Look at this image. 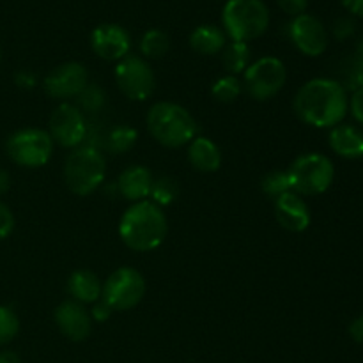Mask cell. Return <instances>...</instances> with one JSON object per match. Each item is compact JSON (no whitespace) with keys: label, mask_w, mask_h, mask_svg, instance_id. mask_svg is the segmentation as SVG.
Listing matches in <instances>:
<instances>
[{"label":"cell","mask_w":363,"mask_h":363,"mask_svg":"<svg viewBox=\"0 0 363 363\" xmlns=\"http://www.w3.org/2000/svg\"><path fill=\"white\" fill-rule=\"evenodd\" d=\"M112 307H110L108 303H106V301H103V300H98L94 303V307H92V312H91V318L92 319H96V321H99V323H103V321H106V319L110 318V315H112Z\"/></svg>","instance_id":"cell-33"},{"label":"cell","mask_w":363,"mask_h":363,"mask_svg":"<svg viewBox=\"0 0 363 363\" xmlns=\"http://www.w3.org/2000/svg\"><path fill=\"white\" fill-rule=\"evenodd\" d=\"M138 133L135 128L131 126H117L110 131L108 135V149L116 155L126 152L137 144Z\"/></svg>","instance_id":"cell-25"},{"label":"cell","mask_w":363,"mask_h":363,"mask_svg":"<svg viewBox=\"0 0 363 363\" xmlns=\"http://www.w3.org/2000/svg\"><path fill=\"white\" fill-rule=\"evenodd\" d=\"M330 147L342 158L357 160L363 156V131L351 124H337L330 131Z\"/></svg>","instance_id":"cell-18"},{"label":"cell","mask_w":363,"mask_h":363,"mask_svg":"<svg viewBox=\"0 0 363 363\" xmlns=\"http://www.w3.org/2000/svg\"><path fill=\"white\" fill-rule=\"evenodd\" d=\"M169 35L160 28H151L140 39V52L145 59H162L169 52Z\"/></svg>","instance_id":"cell-23"},{"label":"cell","mask_w":363,"mask_h":363,"mask_svg":"<svg viewBox=\"0 0 363 363\" xmlns=\"http://www.w3.org/2000/svg\"><path fill=\"white\" fill-rule=\"evenodd\" d=\"M149 133L165 147L176 149L186 145L197 137V123L184 106L177 103L160 101L149 108Z\"/></svg>","instance_id":"cell-3"},{"label":"cell","mask_w":363,"mask_h":363,"mask_svg":"<svg viewBox=\"0 0 363 363\" xmlns=\"http://www.w3.org/2000/svg\"><path fill=\"white\" fill-rule=\"evenodd\" d=\"M354 32V21L351 18H339L333 25V34H335L337 39H347L350 35H353Z\"/></svg>","instance_id":"cell-32"},{"label":"cell","mask_w":363,"mask_h":363,"mask_svg":"<svg viewBox=\"0 0 363 363\" xmlns=\"http://www.w3.org/2000/svg\"><path fill=\"white\" fill-rule=\"evenodd\" d=\"M14 230V215L4 202H0V240H6Z\"/></svg>","instance_id":"cell-30"},{"label":"cell","mask_w":363,"mask_h":363,"mask_svg":"<svg viewBox=\"0 0 363 363\" xmlns=\"http://www.w3.org/2000/svg\"><path fill=\"white\" fill-rule=\"evenodd\" d=\"M287 80L286 66L277 57H262L245 71V89L257 101H268L282 91Z\"/></svg>","instance_id":"cell-9"},{"label":"cell","mask_w":363,"mask_h":363,"mask_svg":"<svg viewBox=\"0 0 363 363\" xmlns=\"http://www.w3.org/2000/svg\"><path fill=\"white\" fill-rule=\"evenodd\" d=\"M116 82L119 91L131 101H145L155 91V73L144 59L126 55L116 67Z\"/></svg>","instance_id":"cell-10"},{"label":"cell","mask_w":363,"mask_h":363,"mask_svg":"<svg viewBox=\"0 0 363 363\" xmlns=\"http://www.w3.org/2000/svg\"><path fill=\"white\" fill-rule=\"evenodd\" d=\"M0 363H20V358L13 351H0Z\"/></svg>","instance_id":"cell-38"},{"label":"cell","mask_w":363,"mask_h":363,"mask_svg":"<svg viewBox=\"0 0 363 363\" xmlns=\"http://www.w3.org/2000/svg\"><path fill=\"white\" fill-rule=\"evenodd\" d=\"M6 151L14 163L27 169L46 165L52 158L53 140L48 131L38 128L18 130L7 138Z\"/></svg>","instance_id":"cell-7"},{"label":"cell","mask_w":363,"mask_h":363,"mask_svg":"<svg viewBox=\"0 0 363 363\" xmlns=\"http://www.w3.org/2000/svg\"><path fill=\"white\" fill-rule=\"evenodd\" d=\"M145 294V280L135 268L124 266L116 269L103 284L101 300L112 307V311L124 312L137 307Z\"/></svg>","instance_id":"cell-8"},{"label":"cell","mask_w":363,"mask_h":363,"mask_svg":"<svg viewBox=\"0 0 363 363\" xmlns=\"http://www.w3.org/2000/svg\"><path fill=\"white\" fill-rule=\"evenodd\" d=\"M20 330V319L9 307L0 305V346L9 344Z\"/></svg>","instance_id":"cell-28"},{"label":"cell","mask_w":363,"mask_h":363,"mask_svg":"<svg viewBox=\"0 0 363 363\" xmlns=\"http://www.w3.org/2000/svg\"><path fill=\"white\" fill-rule=\"evenodd\" d=\"M9 188H11V177H9V174H7L6 170L0 169V195L6 194V191L9 190Z\"/></svg>","instance_id":"cell-37"},{"label":"cell","mask_w":363,"mask_h":363,"mask_svg":"<svg viewBox=\"0 0 363 363\" xmlns=\"http://www.w3.org/2000/svg\"><path fill=\"white\" fill-rule=\"evenodd\" d=\"M351 112L358 123L363 124V85L354 91L353 98H351Z\"/></svg>","instance_id":"cell-34"},{"label":"cell","mask_w":363,"mask_h":363,"mask_svg":"<svg viewBox=\"0 0 363 363\" xmlns=\"http://www.w3.org/2000/svg\"><path fill=\"white\" fill-rule=\"evenodd\" d=\"M289 34L294 46L303 55L318 57L328 46V32L325 25L312 14H300L289 25Z\"/></svg>","instance_id":"cell-13"},{"label":"cell","mask_w":363,"mask_h":363,"mask_svg":"<svg viewBox=\"0 0 363 363\" xmlns=\"http://www.w3.org/2000/svg\"><path fill=\"white\" fill-rule=\"evenodd\" d=\"M18 84H20L21 87H32V85L35 84V80L30 73H21L20 77H18Z\"/></svg>","instance_id":"cell-39"},{"label":"cell","mask_w":363,"mask_h":363,"mask_svg":"<svg viewBox=\"0 0 363 363\" xmlns=\"http://www.w3.org/2000/svg\"><path fill=\"white\" fill-rule=\"evenodd\" d=\"M357 60H358V66H360V69L363 71V41L360 43V46H358V52H357Z\"/></svg>","instance_id":"cell-40"},{"label":"cell","mask_w":363,"mask_h":363,"mask_svg":"<svg viewBox=\"0 0 363 363\" xmlns=\"http://www.w3.org/2000/svg\"><path fill=\"white\" fill-rule=\"evenodd\" d=\"M177 194H179V186H177V183L172 177H160V179L152 181L149 197H151L152 204L163 208V206L172 204L176 201Z\"/></svg>","instance_id":"cell-24"},{"label":"cell","mask_w":363,"mask_h":363,"mask_svg":"<svg viewBox=\"0 0 363 363\" xmlns=\"http://www.w3.org/2000/svg\"><path fill=\"white\" fill-rule=\"evenodd\" d=\"M91 46L98 57L105 60H121L131 48L130 34L121 25L103 23L92 30Z\"/></svg>","instance_id":"cell-14"},{"label":"cell","mask_w":363,"mask_h":363,"mask_svg":"<svg viewBox=\"0 0 363 363\" xmlns=\"http://www.w3.org/2000/svg\"><path fill=\"white\" fill-rule=\"evenodd\" d=\"M48 133L53 142L67 149L80 147L87 135V123L84 112L77 105L60 103L53 110L48 123Z\"/></svg>","instance_id":"cell-11"},{"label":"cell","mask_w":363,"mask_h":363,"mask_svg":"<svg viewBox=\"0 0 363 363\" xmlns=\"http://www.w3.org/2000/svg\"><path fill=\"white\" fill-rule=\"evenodd\" d=\"M190 46L201 55H216L225 48V34L215 25H201L190 34Z\"/></svg>","instance_id":"cell-21"},{"label":"cell","mask_w":363,"mask_h":363,"mask_svg":"<svg viewBox=\"0 0 363 363\" xmlns=\"http://www.w3.org/2000/svg\"><path fill=\"white\" fill-rule=\"evenodd\" d=\"M103 105H105V92L96 84H87L84 91L77 96V106L84 112H99Z\"/></svg>","instance_id":"cell-27"},{"label":"cell","mask_w":363,"mask_h":363,"mask_svg":"<svg viewBox=\"0 0 363 363\" xmlns=\"http://www.w3.org/2000/svg\"><path fill=\"white\" fill-rule=\"evenodd\" d=\"M347 94L342 85L328 78H314L298 91L294 112L314 128H333L346 117Z\"/></svg>","instance_id":"cell-1"},{"label":"cell","mask_w":363,"mask_h":363,"mask_svg":"<svg viewBox=\"0 0 363 363\" xmlns=\"http://www.w3.org/2000/svg\"><path fill=\"white\" fill-rule=\"evenodd\" d=\"M275 216L280 227L289 233H303L311 225V209L293 190L275 199Z\"/></svg>","instance_id":"cell-16"},{"label":"cell","mask_w":363,"mask_h":363,"mask_svg":"<svg viewBox=\"0 0 363 363\" xmlns=\"http://www.w3.org/2000/svg\"><path fill=\"white\" fill-rule=\"evenodd\" d=\"M106 174V162L91 145L77 147L64 163V181L78 197H87L98 190Z\"/></svg>","instance_id":"cell-4"},{"label":"cell","mask_w":363,"mask_h":363,"mask_svg":"<svg viewBox=\"0 0 363 363\" xmlns=\"http://www.w3.org/2000/svg\"><path fill=\"white\" fill-rule=\"evenodd\" d=\"M0 60H2V53H0Z\"/></svg>","instance_id":"cell-41"},{"label":"cell","mask_w":363,"mask_h":363,"mask_svg":"<svg viewBox=\"0 0 363 363\" xmlns=\"http://www.w3.org/2000/svg\"><path fill=\"white\" fill-rule=\"evenodd\" d=\"M222 20L233 41L248 43L268 30L269 11L262 0H229L223 7Z\"/></svg>","instance_id":"cell-5"},{"label":"cell","mask_w":363,"mask_h":363,"mask_svg":"<svg viewBox=\"0 0 363 363\" xmlns=\"http://www.w3.org/2000/svg\"><path fill=\"white\" fill-rule=\"evenodd\" d=\"M291 190L298 195H321L332 186L335 169L330 158L319 152H308L300 156L287 169Z\"/></svg>","instance_id":"cell-6"},{"label":"cell","mask_w":363,"mask_h":363,"mask_svg":"<svg viewBox=\"0 0 363 363\" xmlns=\"http://www.w3.org/2000/svg\"><path fill=\"white\" fill-rule=\"evenodd\" d=\"M188 160H190L191 167L197 169L199 172L213 174L222 165V152H220L218 145L209 138L195 137L190 142Z\"/></svg>","instance_id":"cell-19"},{"label":"cell","mask_w":363,"mask_h":363,"mask_svg":"<svg viewBox=\"0 0 363 363\" xmlns=\"http://www.w3.org/2000/svg\"><path fill=\"white\" fill-rule=\"evenodd\" d=\"M87 84V69L82 64L64 62L53 71H50L43 85H45V91L50 98L67 103V99H77V96L84 91Z\"/></svg>","instance_id":"cell-12"},{"label":"cell","mask_w":363,"mask_h":363,"mask_svg":"<svg viewBox=\"0 0 363 363\" xmlns=\"http://www.w3.org/2000/svg\"><path fill=\"white\" fill-rule=\"evenodd\" d=\"M152 174L147 167L144 165H133L128 167L117 179V188L119 194L123 195L126 201L140 202L149 197V191L152 186Z\"/></svg>","instance_id":"cell-17"},{"label":"cell","mask_w":363,"mask_h":363,"mask_svg":"<svg viewBox=\"0 0 363 363\" xmlns=\"http://www.w3.org/2000/svg\"><path fill=\"white\" fill-rule=\"evenodd\" d=\"M222 62L227 73L233 74V77L245 73L247 67L250 66V48H248V43L233 41L225 45V48L222 50Z\"/></svg>","instance_id":"cell-22"},{"label":"cell","mask_w":363,"mask_h":363,"mask_svg":"<svg viewBox=\"0 0 363 363\" xmlns=\"http://www.w3.org/2000/svg\"><path fill=\"white\" fill-rule=\"evenodd\" d=\"M342 6L354 16H363V0H340Z\"/></svg>","instance_id":"cell-36"},{"label":"cell","mask_w":363,"mask_h":363,"mask_svg":"<svg viewBox=\"0 0 363 363\" xmlns=\"http://www.w3.org/2000/svg\"><path fill=\"white\" fill-rule=\"evenodd\" d=\"M262 191L268 194L269 197L277 199L279 195L291 191V183L287 172H280V170H273V172L266 174V177L262 179Z\"/></svg>","instance_id":"cell-29"},{"label":"cell","mask_w":363,"mask_h":363,"mask_svg":"<svg viewBox=\"0 0 363 363\" xmlns=\"http://www.w3.org/2000/svg\"><path fill=\"white\" fill-rule=\"evenodd\" d=\"M55 323L60 333L73 342H82L91 335L92 318L78 301H64L55 311Z\"/></svg>","instance_id":"cell-15"},{"label":"cell","mask_w":363,"mask_h":363,"mask_svg":"<svg viewBox=\"0 0 363 363\" xmlns=\"http://www.w3.org/2000/svg\"><path fill=\"white\" fill-rule=\"evenodd\" d=\"M280 9L284 11L289 16H300V14H305V9L308 6V0H279Z\"/></svg>","instance_id":"cell-31"},{"label":"cell","mask_w":363,"mask_h":363,"mask_svg":"<svg viewBox=\"0 0 363 363\" xmlns=\"http://www.w3.org/2000/svg\"><path fill=\"white\" fill-rule=\"evenodd\" d=\"M350 335L353 337V340L357 342H363V315L354 319L350 325Z\"/></svg>","instance_id":"cell-35"},{"label":"cell","mask_w":363,"mask_h":363,"mask_svg":"<svg viewBox=\"0 0 363 363\" xmlns=\"http://www.w3.org/2000/svg\"><path fill=\"white\" fill-rule=\"evenodd\" d=\"M167 216L162 208L151 201L135 202L126 209L119 223L121 240L135 252H151L163 243L167 236Z\"/></svg>","instance_id":"cell-2"},{"label":"cell","mask_w":363,"mask_h":363,"mask_svg":"<svg viewBox=\"0 0 363 363\" xmlns=\"http://www.w3.org/2000/svg\"><path fill=\"white\" fill-rule=\"evenodd\" d=\"M67 291L78 303H96L101 300L103 284L98 275L89 269H77L67 280Z\"/></svg>","instance_id":"cell-20"},{"label":"cell","mask_w":363,"mask_h":363,"mask_svg":"<svg viewBox=\"0 0 363 363\" xmlns=\"http://www.w3.org/2000/svg\"><path fill=\"white\" fill-rule=\"evenodd\" d=\"M211 94L220 103L236 101L238 96L241 94V82L238 80V77H233V74L218 78L215 82V85H213Z\"/></svg>","instance_id":"cell-26"}]
</instances>
